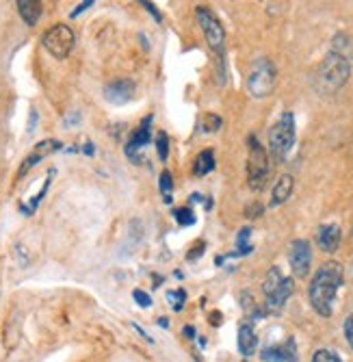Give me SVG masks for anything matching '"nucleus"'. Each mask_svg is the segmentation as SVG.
Wrapping results in <instances>:
<instances>
[{
    "label": "nucleus",
    "instance_id": "20e7f679",
    "mask_svg": "<svg viewBox=\"0 0 353 362\" xmlns=\"http://www.w3.org/2000/svg\"><path fill=\"white\" fill-rule=\"evenodd\" d=\"M277 72L269 59H258L247 74V91L253 98H267L275 89Z\"/></svg>",
    "mask_w": 353,
    "mask_h": 362
},
{
    "label": "nucleus",
    "instance_id": "5701e85b",
    "mask_svg": "<svg viewBox=\"0 0 353 362\" xmlns=\"http://www.w3.org/2000/svg\"><path fill=\"white\" fill-rule=\"evenodd\" d=\"M167 300L172 302L174 310H182V306L186 302V293L184 291H169L167 293Z\"/></svg>",
    "mask_w": 353,
    "mask_h": 362
},
{
    "label": "nucleus",
    "instance_id": "0eeeda50",
    "mask_svg": "<svg viewBox=\"0 0 353 362\" xmlns=\"http://www.w3.org/2000/svg\"><path fill=\"white\" fill-rule=\"evenodd\" d=\"M196 18H198V24L202 26V33L208 46L215 52H223V46H226V30H223V24L219 22V18L208 7H198Z\"/></svg>",
    "mask_w": 353,
    "mask_h": 362
},
{
    "label": "nucleus",
    "instance_id": "dca6fc26",
    "mask_svg": "<svg viewBox=\"0 0 353 362\" xmlns=\"http://www.w3.org/2000/svg\"><path fill=\"white\" fill-rule=\"evenodd\" d=\"M18 11L28 26H35L42 18V0H16Z\"/></svg>",
    "mask_w": 353,
    "mask_h": 362
},
{
    "label": "nucleus",
    "instance_id": "c85d7f7f",
    "mask_svg": "<svg viewBox=\"0 0 353 362\" xmlns=\"http://www.w3.org/2000/svg\"><path fill=\"white\" fill-rule=\"evenodd\" d=\"M93 3H95V0H83V3H80V5H78V7H76L74 11H72V18H76V16H80L83 11H87V9H89V7H91Z\"/></svg>",
    "mask_w": 353,
    "mask_h": 362
},
{
    "label": "nucleus",
    "instance_id": "423d86ee",
    "mask_svg": "<svg viewBox=\"0 0 353 362\" xmlns=\"http://www.w3.org/2000/svg\"><path fill=\"white\" fill-rule=\"evenodd\" d=\"M42 42L54 59H66L74 48V30L68 24H54L46 30Z\"/></svg>",
    "mask_w": 353,
    "mask_h": 362
},
{
    "label": "nucleus",
    "instance_id": "cd10ccee",
    "mask_svg": "<svg viewBox=\"0 0 353 362\" xmlns=\"http://www.w3.org/2000/svg\"><path fill=\"white\" fill-rule=\"evenodd\" d=\"M139 3H141V5H143V7H145V9H148L150 13H152V16H154V20H156V22H160V20H163V16H160V11H158V9L154 7V3H150V0H139Z\"/></svg>",
    "mask_w": 353,
    "mask_h": 362
},
{
    "label": "nucleus",
    "instance_id": "bb28decb",
    "mask_svg": "<svg viewBox=\"0 0 353 362\" xmlns=\"http://www.w3.org/2000/svg\"><path fill=\"white\" fill-rule=\"evenodd\" d=\"M133 298L137 300V304L141 306V308H148V306H152V298L148 293H143V291H135L133 293Z\"/></svg>",
    "mask_w": 353,
    "mask_h": 362
},
{
    "label": "nucleus",
    "instance_id": "2eb2a0df",
    "mask_svg": "<svg viewBox=\"0 0 353 362\" xmlns=\"http://www.w3.org/2000/svg\"><path fill=\"white\" fill-rule=\"evenodd\" d=\"M293 187H295V180L291 174H284L277 178V182L273 185V191H271V204L277 206V204H284L288 197L293 193Z\"/></svg>",
    "mask_w": 353,
    "mask_h": 362
},
{
    "label": "nucleus",
    "instance_id": "a211bd4d",
    "mask_svg": "<svg viewBox=\"0 0 353 362\" xmlns=\"http://www.w3.org/2000/svg\"><path fill=\"white\" fill-rule=\"evenodd\" d=\"M215 170V152L213 150H204L198 154L196 163H193V174L196 176H206Z\"/></svg>",
    "mask_w": 353,
    "mask_h": 362
},
{
    "label": "nucleus",
    "instance_id": "9d476101",
    "mask_svg": "<svg viewBox=\"0 0 353 362\" xmlns=\"http://www.w3.org/2000/svg\"><path fill=\"white\" fill-rule=\"evenodd\" d=\"M135 93V83L131 78H115L104 87V98L111 105H126Z\"/></svg>",
    "mask_w": 353,
    "mask_h": 362
},
{
    "label": "nucleus",
    "instance_id": "a878e982",
    "mask_svg": "<svg viewBox=\"0 0 353 362\" xmlns=\"http://www.w3.org/2000/svg\"><path fill=\"white\" fill-rule=\"evenodd\" d=\"M342 330H345V339L349 343V347L353 349V313L345 319V325H342Z\"/></svg>",
    "mask_w": 353,
    "mask_h": 362
},
{
    "label": "nucleus",
    "instance_id": "f257e3e1",
    "mask_svg": "<svg viewBox=\"0 0 353 362\" xmlns=\"http://www.w3.org/2000/svg\"><path fill=\"white\" fill-rule=\"evenodd\" d=\"M342 265L336 260H330L325 265H321V269L314 274L310 288H308V298L316 315L321 317H332L334 310V300L336 293L342 286Z\"/></svg>",
    "mask_w": 353,
    "mask_h": 362
},
{
    "label": "nucleus",
    "instance_id": "412c9836",
    "mask_svg": "<svg viewBox=\"0 0 353 362\" xmlns=\"http://www.w3.org/2000/svg\"><path fill=\"white\" fill-rule=\"evenodd\" d=\"M156 152H158L160 160H167V156H169V139H167L165 133H158V137H156Z\"/></svg>",
    "mask_w": 353,
    "mask_h": 362
},
{
    "label": "nucleus",
    "instance_id": "f3484780",
    "mask_svg": "<svg viewBox=\"0 0 353 362\" xmlns=\"http://www.w3.org/2000/svg\"><path fill=\"white\" fill-rule=\"evenodd\" d=\"M256 347H258V339H256L251 323H243L239 330V351L249 358L256 351Z\"/></svg>",
    "mask_w": 353,
    "mask_h": 362
},
{
    "label": "nucleus",
    "instance_id": "f8f14e48",
    "mask_svg": "<svg viewBox=\"0 0 353 362\" xmlns=\"http://www.w3.org/2000/svg\"><path fill=\"white\" fill-rule=\"evenodd\" d=\"M316 243H318L321 250L328 252V254L336 252L338 245H340V228H338L336 223H325V226H321V228H318V235H316Z\"/></svg>",
    "mask_w": 353,
    "mask_h": 362
},
{
    "label": "nucleus",
    "instance_id": "6ab92c4d",
    "mask_svg": "<svg viewBox=\"0 0 353 362\" xmlns=\"http://www.w3.org/2000/svg\"><path fill=\"white\" fill-rule=\"evenodd\" d=\"M160 195H163V200L167 204L174 202V178H172V174L167 170L160 174Z\"/></svg>",
    "mask_w": 353,
    "mask_h": 362
},
{
    "label": "nucleus",
    "instance_id": "c756f323",
    "mask_svg": "<svg viewBox=\"0 0 353 362\" xmlns=\"http://www.w3.org/2000/svg\"><path fill=\"white\" fill-rule=\"evenodd\" d=\"M158 321H160V327H167V325H169V321H167V319H158Z\"/></svg>",
    "mask_w": 353,
    "mask_h": 362
},
{
    "label": "nucleus",
    "instance_id": "7ed1b4c3",
    "mask_svg": "<svg viewBox=\"0 0 353 362\" xmlns=\"http://www.w3.org/2000/svg\"><path fill=\"white\" fill-rule=\"evenodd\" d=\"M295 144V115L284 111V115L269 130V152L275 160H284Z\"/></svg>",
    "mask_w": 353,
    "mask_h": 362
},
{
    "label": "nucleus",
    "instance_id": "39448f33",
    "mask_svg": "<svg viewBox=\"0 0 353 362\" xmlns=\"http://www.w3.org/2000/svg\"><path fill=\"white\" fill-rule=\"evenodd\" d=\"M269 176V154L256 137H249V154H247V182L251 189H263Z\"/></svg>",
    "mask_w": 353,
    "mask_h": 362
},
{
    "label": "nucleus",
    "instance_id": "b1692460",
    "mask_svg": "<svg viewBox=\"0 0 353 362\" xmlns=\"http://www.w3.org/2000/svg\"><path fill=\"white\" fill-rule=\"evenodd\" d=\"M174 215H176V219H178L180 226H191V223L196 221V215H193V211H191L189 206L186 209H178Z\"/></svg>",
    "mask_w": 353,
    "mask_h": 362
},
{
    "label": "nucleus",
    "instance_id": "aec40b11",
    "mask_svg": "<svg viewBox=\"0 0 353 362\" xmlns=\"http://www.w3.org/2000/svg\"><path fill=\"white\" fill-rule=\"evenodd\" d=\"M282 280H284V276H282V272L277 269V267H271L269 269V274H267V278H265V284H263V291H265V298L269 293H273L280 284H282Z\"/></svg>",
    "mask_w": 353,
    "mask_h": 362
},
{
    "label": "nucleus",
    "instance_id": "1a4fd4ad",
    "mask_svg": "<svg viewBox=\"0 0 353 362\" xmlns=\"http://www.w3.org/2000/svg\"><path fill=\"white\" fill-rule=\"evenodd\" d=\"M61 148V144L56 141V139H46V141H40L33 150H30V154L22 160V165H20V170H18V180L20 178H24L30 170H33L37 163H42L46 156H50L52 152H56Z\"/></svg>",
    "mask_w": 353,
    "mask_h": 362
},
{
    "label": "nucleus",
    "instance_id": "393cba45",
    "mask_svg": "<svg viewBox=\"0 0 353 362\" xmlns=\"http://www.w3.org/2000/svg\"><path fill=\"white\" fill-rule=\"evenodd\" d=\"M219 128H221V117L215 115V113H208L204 117V130H206V133H217Z\"/></svg>",
    "mask_w": 353,
    "mask_h": 362
},
{
    "label": "nucleus",
    "instance_id": "4be33fe9",
    "mask_svg": "<svg viewBox=\"0 0 353 362\" xmlns=\"http://www.w3.org/2000/svg\"><path fill=\"white\" fill-rule=\"evenodd\" d=\"M312 362H342L340 356L336 351H330V349H318L314 356H312Z\"/></svg>",
    "mask_w": 353,
    "mask_h": 362
},
{
    "label": "nucleus",
    "instance_id": "9b49d317",
    "mask_svg": "<svg viewBox=\"0 0 353 362\" xmlns=\"http://www.w3.org/2000/svg\"><path fill=\"white\" fill-rule=\"evenodd\" d=\"M265 362H297V345L295 339H288L282 345H271L263 351Z\"/></svg>",
    "mask_w": 353,
    "mask_h": 362
},
{
    "label": "nucleus",
    "instance_id": "4468645a",
    "mask_svg": "<svg viewBox=\"0 0 353 362\" xmlns=\"http://www.w3.org/2000/svg\"><path fill=\"white\" fill-rule=\"evenodd\" d=\"M291 295H293V280L291 278H284L282 284L273 293L267 295V308L269 310H280L288 302V298H291Z\"/></svg>",
    "mask_w": 353,
    "mask_h": 362
},
{
    "label": "nucleus",
    "instance_id": "6e6552de",
    "mask_svg": "<svg viewBox=\"0 0 353 362\" xmlns=\"http://www.w3.org/2000/svg\"><path fill=\"white\" fill-rule=\"evenodd\" d=\"M288 262H291L293 274L297 278H306L310 274V262H312V250L306 239H297L288 247Z\"/></svg>",
    "mask_w": 353,
    "mask_h": 362
},
{
    "label": "nucleus",
    "instance_id": "ddd939ff",
    "mask_svg": "<svg viewBox=\"0 0 353 362\" xmlns=\"http://www.w3.org/2000/svg\"><path fill=\"white\" fill-rule=\"evenodd\" d=\"M150 128H152V115L141 119V124L137 126V130L133 133L131 141H128L126 152H128V156H131V158H135V154H137L139 150H143V146L150 144Z\"/></svg>",
    "mask_w": 353,
    "mask_h": 362
},
{
    "label": "nucleus",
    "instance_id": "f03ea898",
    "mask_svg": "<svg viewBox=\"0 0 353 362\" xmlns=\"http://www.w3.org/2000/svg\"><path fill=\"white\" fill-rule=\"evenodd\" d=\"M351 76V61L345 52L332 48L318 68V83L325 91H338Z\"/></svg>",
    "mask_w": 353,
    "mask_h": 362
}]
</instances>
